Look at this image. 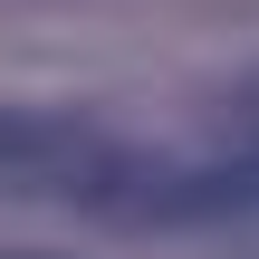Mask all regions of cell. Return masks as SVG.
<instances>
[{
    "mask_svg": "<svg viewBox=\"0 0 259 259\" xmlns=\"http://www.w3.org/2000/svg\"><path fill=\"white\" fill-rule=\"evenodd\" d=\"M154 211H163V221H231V231L259 240V154H250V163H221V173H192V183H173V192H154Z\"/></svg>",
    "mask_w": 259,
    "mask_h": 259,
    "instance_id": "obj_1",
    "label": "cell"
},
{
    "mask_svg": "<svg viewBox=\"0 0 259 259\" xmlns=\"http://www.w3.org/2000/svg\"><path fill=\"white\" fill-rule=\"evenodd\" d=\"M38 154H58V125H38V115H19V106H0V163H38Z\"/></svg>",
    "mask_w": 259,
    "mask_h": 259,
    "instance_id": "obj_2",
    "label": "cell"
},
{
    "mask_svg": "<svg viewBox=\"0 0 259 259\" xmlns=\"http://www.w3.org/2000/svg\"><path fill=\"white\" fill-rule=\"evenodd\" d=\"M10 259H29V250H10Z\"/></svg>",
    "mask_w": 259,
    "mask_h": 259,
    "instance_id": "obj_3",
    "label": "cell"
}]
</instances>
